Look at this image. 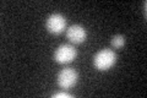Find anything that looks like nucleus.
<instances>
[{"instance_id": "6", "label": "nucleus", "mask_w": 147, "mask_h": 98, "mask_svg": "<svg viewBox=\"0 0 147 98\" xmlns=\"http://www.w3.org/2000/svg\"><path fill=\"white\" fill-rule=\"evenodd\" d=\"M125 44V37L123 34H115L112 38V45L114 48H121Z\"/></svg>"}, {"instance_id": "5", "label": "nucleus", "mask_w": 147, "mask_h": 98, "mask_svg": "<svg viewBox=\"0 0 147 98\" xmlns=\"http://www.w3.org/2000/svg\"><path fill=\"white\" fill-rule=\"evenodd\" d=\"M87 32L81 25H72L66 30V38L74 44H80L86 41Z\"/></svg>"}, {"instance_id": "3", "label": "nucleus", "mask_w": 147, "mask_h": 98, "mask_svg": "<svg viewBox=\"0 0 147 98\" xmlns=\"http://www.w3.org/2000/svg\"><path fill=\"white\" fill-rule=\"evenodd\" d=\"M79 75L74 69L65 68L58 74V85L64 90H69L76 85Z\"/></svg>"}, {"instance_id": "2", "label": "nucleus", "mask_w": 147, "mask_h": 98, "mask_svg": "<svg viewBox=\"0 0 147 98\" xmlns=\"http://www.w3.org/2000/svg\"><path fill=\"white\" fill-rule=\"evenodd\" d=\"M76 55H77V52L74 45L61 44L55 50L54 59H55V62L59 64H67V63H71L72 60L76 58Z\"/></svg>"}, {"instance_id": "1", "label": "nucleus", "mask_w": 147, "mask_h": 98, "mask_svg": "<svg viewBox=\"0 0 147 98\" xmlns=\"http://www.w3.org/2000/svg\"><path fill=\"white\" fill-rule=\"evenodd\" d=\"M117 63V54L112 49L104 48L94 55L93 58V65L97 70H108Z\"/></svg>"}, {"instance_id": "4", "label": "nucleus", "mask_w": 147, "mask_h": 98, "mask_svg": "<svg viewBox=\"0 0 147 98\" xmlns=\"http://www.w3.org/2000/svg\"><path fill=\"white\" fill-rule=\"evenodd\" d=\"M47 30L53 34H60L66 27V18L61 14H52L45 22Z\"/></svg>"}, {"instance_id": "7", "label": "nucleus", "mask_w": 147, "mask_h": 98, "mask_svg": "<svg viewBox=\"0 0 147 98\" xmlns=\"http://www.w3.org/2000/svg\"><path fill=\"white\" fill-rule=\"evenodd\" d=\"M53 98H71V95L61 91V92H58V93H55V95H53Z\"/></svg>"}]
</instances>
